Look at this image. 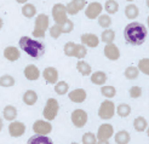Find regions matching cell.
<instances>
[{"label":"cell","instance_id":"6da1fadb","mask_svg":"<svg viewBox=\"0 0 149 144\" xmlns=\"http://www.w3.org/2000/svg\"><path fill=\"white\" fill-rule=\"evenodd\" d=\"M147 35H148L147 28L142 23H139V22L129 23L124 29L125 40L131 45H135V46L142 45L147 39Z\"/></svg>","mask_w":149,"mask_h":144},{"label":"cell","instance_id":"7a4b0ae2","mask_svg":"<svg viewBox=\"0 0 149 144\" xmlns=\"http://www.w3.org/2000/svg\"><path fill=\"white\" fill-rule=\"evenodd\" d=\"M18 44H19V47L32 58H40L45 54V46H44V44L38 40H34L29 36H22Z\"/></svg>","mask_w":149,"mask_h":144},{"label":"cell","instance_id":"3957f363","mask_svg":"<svg viewBox=\"0 0 149 144\" xmlns=\"http://www.w3.org/2000/svg\"><path fill=\"white\" fill-rule=\"evenodd\" d=\"M49 28V17L45 13H40L38 15V17L35 19V27H34V30H33V35L35 38H41L45 36V32L46 29Z\"/></svg>","mask_w":149,"mask_h":144},{"label":"cell","instance_id":"277c9868","mask_svg":"<svg viewBox=\"0 0 149 144\" xmlns=\"http://www.w3.org/2000/svg\"><path fill=\"white\" fill-rule=\"evenodd\" d=\"M58 109H59L58 101L55 99V98H49L46 101L45 108H44L42 115L47 121H52L54 119H56V116L58 114Z\"/></svg>","mask_w":149,"mask_h":144},{"label":"cell","instance_id":"5b68a950","mask_svg":"<svg viewBox=\"0 0 149 144\" xmlns=\"http://www.w3.org/2000/svg\"><path fill=\"white\" fill-rule=\"evenodd\" d=\"M115 113V105L111 101H104L101 103L98 109V116L102 120H110L114 116Z\"/></svg>","mask_w":149,"mask_h":144},{"label":"cell","instance_id":"8992f818","mask_svg":"<svg viewBox=\"0 0 149 144\" xmlns=\"http://www.w3.org/2000/svg\"><path fill=\"white\" fill-rule=\"evenodd\" d=\"M67 9L63 4H55L52 7V17L55 19L56 24H62L68 19L67 18Z\"/></svg>","mask_w":149,"mask_h":144},{"label":"cell","instance_id":"52a82bcc","mask_svg":"<svg viewBox=\"0 0 149 144\" xmlns=\"http://www.w3.org/2000/svg\"><path fill=\"white\" fill-rule=\"evenodd\" d=\"M70 119H72V122L74 126L78 128H81L87 122V113L84 109H77L72 113Z\"/></svg>","mask_w":149,"mask_h":144},{"label":"cell","instance_id":"ba28073f","mask_svg":"<svg viewBox=\"0 0 149 144\" xmlns=\"http://www.w3.org/2000/svg\"><path fill=\"white\" fill-rule=\"evenodd\" d=\"M33 131L35 134L40 136H47L52 131V125L49 121H42V120H36L33 124Z\"/></svg>","mask_w":149,"mask_h":144},{"label":"cell","instance_id":"9c48e42d","mask_svg":"<svg viewBox=\"0 0 149 144\" xmlns=\"http://www.w3.org/2000/svg\"><path fill=\"white\" fill-rule=\"evenodd\" d=\"M102 10H103V6L100 3H97V1H93L91 4H88V6L86 7L85 16L88 19H95V18H97L101 15Z\"/></svg>","mask_w":149,"mask_h":144},{"label":"cell","instance_id":"30bf717a","mask_svg":"<svg viewBox=\"0 0 149 144\" xmlns=\"http://www.w3.org/2000/svg\"><path fill=\"white\" fill-rule=\"evenodd\" d=\"M26 132V125L21 121H12V122L9 125V133L11 137H21L23 136Z\"/></svg>","mask_w":149,"mask_h":144},{"label":"cell","instance_id":"8fae6325","mask_svg":"<svg viewBox=\"0 0 149 144\" xmlns=\"http://www.w3.org/2000/svg\"><path fill=\"white\" fill-rule=\"evenodd\" d=\"M114 134V128L110 124H103L100 126L97 132V139L98 141H108L111 136Z\"/></svg>","mask_w":149,"mask_h":144},{"label":"cell","instance_id":"7c38bea8","mask_svg":"<svg viewBox=\"0 0 149 144\" xmlns=\"http://www.w3.org/2000/svg\"><path fill=\"white\" fill-rule=\"evenodd\" d=\"M86 5V0H72V1L65 6L67 13L68 15H77L79 11H81Z\"/></svg>","mask_w":149,"mask_h":144},{"label":"cell","instance_id":"4fadbf2b","mask_svg":"<svg viewBox=\"0 0 149 144\" xmlns=\"http://www.w3.org/2000/svg\"><path fill=\"white\" fill-rule=\"evenodd\" d=\"M104 56L110 61H116L120 57V51H119L116 45H114L113 42L107 44L106 46H104Z\"/></svg>","mask_w":149,"mask_h":144},{"label":"cell","instance_id":"5bb4252c","mask_svg":"<svg viewBox=\"0 0 149 144\" xmlns=\"http://www.w3.org/2000/svg\"><path fill=\"white\" fill-rule=\"evenodd\" d=\"M81 44L84 46H88V47H97L100 44V39L96 34L86 33L81 35Z\"/></svg>","mask_w":149,"mask_h":144},{"label":"cell","instance_id":"9a60e30c","mask_svg":"<svg viewBox=\"0 0 149 144\" xmlns=\"http://www.w3.org/2000/svg\"><path fill=\"white\" fill-rule=\"evenodd\" d=\"M42 77L49 84H56L58 80V72L54 67H47V68H45V70L42 72Z\"/></svg>","mask_w":149,"mask_h":144},{"label":"cell","instance_id":"2e32d148","mask_svg":"<svg viewBox=\"0 0 149 144\" xmlns=\"http://www.w3.org/2000/svg\"><path fill=\"white\" fill-rule=\"evenodd\" d=\"M68 97H69V99L74 103H81V102H84L86 99L87 93H86V91L84 88H75L74 91H72V92L68 93Z\"/></svg>","mask_w":149,"mask_h":144},{"label":"cell","instance_id":"e0dca14e","mask_svg":"<svg viewBox=\"0 0 149 144\" xmlns=\"http://www.w3.org/2000/svg\"><path fill=\"white\" fill-rule=\"evenodd\" d=\"M24 77L31 80V81H34V80H38L39 77H40V72L38 69V67H35L34 64H29L24 68Z\"/></svg>","mask_w":149,"mask_h":144},{"label":"cell","instance_id":"ac0fdd59","mask_svg":"<svg viewBox=\"0 0 149 144\" xmlns=\"http://www.w3.org/2000/svg\"><path fill=\"white\" fill-rule=\"evenodd\" d=\"M21 54H19V50L15 46H7L5 50H4V57L10 61V62H15L19 58Z\"/></svg>","mask_w":149,"mask_h":144},{"label":"cell","instance_id":"d6986e66","mask_svg":"<svg viewBox=\"0 0 149 144\" xmlns=\"http://www.w3.org/2000/svg\"><path fill=\"white\" fill-rule=\"evenodd\" d=\"M77 69L78 72L83 75V77H88V75H91L92 73V69H91V65L88 64L87 62H85V61L80 59L78 64H77Z\"/></svg>","mask_w":149,"mask_h":144},{"label":"cell","instance_id":"ffe728a7","mask_svg":"<svg viewBox=\"0 0 149 144\" xmlns=\"http://www.w3.org/2000/svg\"><path fill=\"white\" fill-rule=\"evenodd\" d=\"M114 139L116 144H129V142L131 141V136L127 131H119L115 133Z\"/></svg>","mask_w":149,"mask_h":144},{"label":"cell","instance_id":"44dd1931","mask_svg":"<svg viewBox=\"0 0 149 144\" xmlns=\"http://www.w3.org/2000/svg\"><path fill=\"white\" fill-rule=\"evenodd\" d=\"M27 144H54L52 141L47 137V136H40V134H35L33 137L29 138Z\"/></svg>","mask_w":149,"mask_h":144},{"label":"cell","instance_id":"7402d4cb","mask_svg":"<svg viewBox=\"0 0 149 144\" xmlns=\"http://www.w3.org/2000/svg\"><path fill=\"white\" fill-rule=\"evenodd\" d=\"M4 119L7 121H13L15 119L17 118V109L13 107V105H6L4 108Z\"/></svg>","mask_w":149,"mask_h":144},{"label":"cell","instance_id":"603a6c76","mask_svg":"<svg viewBox=\"0 0 149 144\" xmlns=\"http://www.w3.org/2000/svg\"><path fill=\"white\" fill-rule=\"evenodd\" d=\"M38 101V95L36 92H34L33 90H28L24 92L23 95V102L27 104V105H34Z\"/></svg>","mask_w":149,"mask_h":144},{"label":"cell","instance_id":"cb8c5ba5","mask_svg":"<svg viewBox=\"0 0 149 144\" xmlns=\"http://www.w3.org/2000/svg\"><path fill=\"white\" fill-rule=\"evenodd\" d=\"M147 127H148V121L143 116H138L135 119V121H133V128H135L137 132L146 131Z\"/></svg>","mask_w":149,"mask_h":144},{"label":"cell","instance_id":"d4e9b609","mask_svg":"<svg viewBox=\"0 0 149 144\" xmlns=\"http://www.w3.org/2000/svg\"><path fill=\"white\" fill-rule=\"evenodd\" d=\"M107 81V74L103 72H96L91 74V82L95 85H103Z\"/></svg>","mask_w":149,"mask_h":144},{"label":"cell","instance_id":"484cf974","mask_svg":"<svg viewBox=\"0 0 149 144\" xmlns=\"http://www.w3.org/2000/svg\"><path fill=\"white\" fill-rule=\"evenodd\" d=\"M125 15L129 19H135L136 17H138L139 10H138V7L136 5L131 4V5H127L125 7Z\"/></svg>","mask_w":149,"mask_h":144},{"label":"cell","instance_id":"4316f807","mask_svg":"<svg viewBox=\"0 0 149 144\" xmlns=\"http://www.w3.org/2000/svg\"><path fill=\"white\" fill-rule=\"evenodd\" d=\"M22 15L27 18H32L36 15V9L33 4H26L22 7Z\"/></svg>","mask_w":149,"mask_h":144},{"label":"cell","instance_id":"83f0119b","mask_svg":"<svg viewBox=\"0 0 149 144\" xmlns=\"http://www.w3.org/2000/svg\"><path fill=\"white\" fill-rule=\"evenodd\" d=\"M138 74H139L138 68H137V67H133V65L127 67V68L125 69V72H124L125 78H126V79H129V80H133V79H136V78L138 77Z\"/></svg>","mask_w":149,"mask_h":144},{"label":"cell","instance_id":"f1b7e54d","mask_svg":"<svg viewBox=\"0 0 149 144\" xmlns=\"http://www.w3.org/2000/svg\"><path fill=\"white\" fill-rule=\"evenodd\" d=\"M104 9H106L108 15H114L119 10V5L115 0H107L106 4H104Z\"/></svg>","mask_w":149,"mask_h":144},{"label":"cell","instance_id":"f546056e","mask_svg":"<svg viewBox=\"0 0 149 144\" xmlns=\"http://www.w3.org/2000/svg\"><path fill=\"white\" fill-rule=\"evenodd\" d=\"M101 39H102L103 42H106V44H111V42L114 41V39H115V32L108 28V29H106L102 33Z\"/></svg>","mask_w":149,"mask_h":144},{"label":"cell","instance_id":"4dcf8cb0","mask_svg":"<svg viewBox=\"0 0 149 144\" xmlns=\"http://www.w3.org/2000/svg\"><path fill=\"white\" fill-rule=\"evenodd\" d=\"M115 111L118 113L119 116L126 118V116H129V115L131 114V107H130L129 104L123 103V104H120V105H118V108L115 109Z\"/></svg>","mask_w":149,"mask_h":144},{"label":"cell","instance_id":"1f68e13d","mask_svg":"<svg viewBox=\"0 0 149 144\" xmlns=\"http://www.w3.org/2000/svg\"><path fill=\"white\" fill-rule=\"evenodd\" d=\"M68 90H69V85L67 84L65 81H59V82H57L56 84V86H55V92L57 93V95H65L67 92H68Z\"/></svg>","mask_w":149,"mask_h":144},{"label":"cell","instance_id":"d6a6232c","mask_svg":"<svg viewBox=\"0 0 149 144\" xmlns=\"http://www.w3.org/2000/svg\"><path fill=\"white\" fill-rule=\"evenodd\" d=\"M98 24L104 29H108L111 26V18H110L109 15H100L98 16Z\"/></svg>","mask_w":149,"mask_h":144},{"label":"cell","instance_id":"836d02e7","mask_svg":"<svg viewBox=\"0 0 149 144\" xmlns=\"http://www.w3.org/2000/svg\"><path fill=\"white\" fill-rule=\"evenodd\" d=\"M15 85V79L11 77V75H3L0 78V86L1 87H11Z\"/></svg>","mask_w":149,"mask_h":144},{"label":"cell","instance_id":"e575fe53","mask_svg":"<svg viewBox=\"0 0 149 144\" xmlns=\"http://www.w3.org/2000/svg\"><path fill=\"white\" fill-rule=\"evenodd\" d=\"M101 93L106 97V98H113L116 95V90L113 86H102L101 88Z\"/></svg>","mask_w":149,"mask_h":144},{"label":"cell","instance_id":"d590c367","mask_svg":"<svg viewBox=\"0 0 149 144\" xmlns=\"http://www.w3.org/2000/svg\"><path fill=\"white\" fill-rule=\"evenodd\" d=\"M138 70L146 75H149V58H142L138 62Z\"/></svg>","mask_w":149,"mask_h":144},{"label":"cell","instance_id":"8d00e7d4","mask_svg":"<svg viewBox=\"0 0 149 144\" xmlns=\"http://www.w3.org/2000/svg\"><path fill=\"white\" fill-rule=\"evenodd\" d=\"M86 55H87L86 46H84L83 44H81V45H77V46H75V52H74V57H77L79 59H83Z\"/></svg>","mask_w":149,"mask_h":144},{"label":"cell","instance_id":"74e56055","mask_svg":"<svg viewBox=\"0 0 149 144\" xmlns=\"http://www.w3.org/2000/svg\"><path fill=\"white\" fill-rule=\"evenodd\" d=\"M81 141H83V144H96L98 139H97V136H95L91 132H87L83 136V139Z\"/></svg>","mask_w":149,"mask_h":144},{"label":"cell","instance_id":"f35d334b","mask_svg":"<svg viewBox=\"0 0 149 144\" xmlns=\"http://www.w3.org/2000/svg\"><path fill=\"white\" fill-rule=\"evenodd\" d=\"M75 46L77 45L69 41V42H67L65 44V46H64V54L65 56H68V57H74V52H75Z\"/></svg>","mask_w":149,"mask_h":144},{"label":"cell","instance_id":"ab89813d","mask_svg":"<svg viewBox=\"0 0 149 144\" xmlns=\"http://www.w3.org/2000/svg\"><path fill=\"white\" fill-rule=\"evenodd\" d=\"M61 28H62V34H68V33H70L72 30L74 29V23H73V21L67 19L64 23L61 24Z\"/></svg>","mask_w":149,"mask_h":144},{"label":"cell","instance_id":"60d3db41","mask_svg":"<svg viewBox=\"0 0 149 144\" xmlns=\"http://www.w3.org/2000/svg\"><path fill=\"white\" fill-rule=\"evenodd\" d=\"M50 34L54 39H58L59 35L62 34V28H61V24H55L50 28Z\"/></svg>","mask_w":149,"mask_h":144},{"label":"cell","instance_id":"b9f144b4","mask_svg":"<svg viewBox=\"0 0 149 144\" xmlns=\"http://www.w3.org/2000/svg\"><path fill=\"white\" fill-rule=\"evenodd\" d=\"M142 92L143 91L139 86H133L130 88V97L131 98H139L142 96Z\"/></svg>","mask_w":149,"mask_h":144},{"label":"cell","instance_id":"7bdbcfd3","mask_svg":"<svg viewBox=\"0 0 149 144\" xmlns=\"http://www.w3.org/2000/svg\"><path fill=\"white\" fill-rule=\"evenodd\" d=\"M96 144H110L108 141H97V143Z\"/></svg>","mask_w":149,"mask_h":144},{"label":"cell","instance_id":"ee69618b","mask_svg":"<svg viewBox=\"0 0 149 144\" xmlns=\"http://www.w3.org/2000/svg\"><path fill=\"white\" fill-rule=\"evenodd\" d=\"M16 1H17L18 4H27L28 0H16Z\"/></svg>","mask_w":149,"mask_h":144},{"label":"cell","instance_id":"f6af8a7d","mask_svg":"<svg viewBox=\"0 0 149 144\" xmlns=\"http://www.w3.org/2000/svg\"><path fill=\"white\" fill-rule=\"evenodd\" d=\"M3 127H4V122H3V119L0 118V131L3 130Z\"/></svg>","mask_w":149,"mask_h":144},{"label":"cell","instance_id":"bcb514c9","mask_svg":"<svg viewBox=\"0 0 149 144\" xmlns=\"http://www.w3.org/2000/svg\"><path fill=\"white\" fill-rule=\"evenodd\" d=\"M1 28H3V19L0 18V29H1Z\"/></svg>","mask_w":149,"mask_h":144},{"label":"cell","instance_id":"7dc6e473","mask_svg":"<svg viewBox=\"0 0 149 144\" xmlns=\"http://www.w3.org/2000/svg\"><path fill=\"white\" fill-rule=\"evenodd\" d=\"M147 134H148V137H149V127L147 128Z\"/></svg>","mask_w":149,"mask_h":144},{"label":"cell","instance_id":"c3c4849f","mask_svg":"<svg viewBox=\"0 0 149 144\" xmlns=\"http://www.w3.org/2000/svg\"><path fill=\"white\" fill-rule=\"evenodd\" d=\"M147 6L149 7V0H147Z\"/></svg>","mask_w":149,"mask_h":144},{"label":"cell","instance_id":"681fc988","mask_svg":"<svg viewBox=\"0 0 149 144\" xmlns=\"http://www.w3.org/2000/svg\"><path fill=\"white\" fill-rule=\"evenodd\" d=\"M148 28H149V17H148Z\"/></svg>","mask_w":149,"mask_h":144},{"label":"cell","instance_id":"f907efd6","mask_svg":"<svg viewBox=\"0 0 149 144\" xmlns=\"http://www.w3.org/2000/svg\"><path fill=\"white\" fill-rule=\"evenodd\" d=\"M127 1H133V0H127Z\"/></svg>","mask_w":149,"mask_h":144},{"label":"cell","instance_id":"816d5d0a","mask_svg":"<svg viewBox=\"0 0 149 144\" xmlns=\"http://www.w3.org/2000/svg\"><path fill=\"white\" fill-rule=\"evenodd\" d=\"M72 144H78V143H72Z\"/></svg>","mask_w":149,"mask_h":144}]
</instances>
